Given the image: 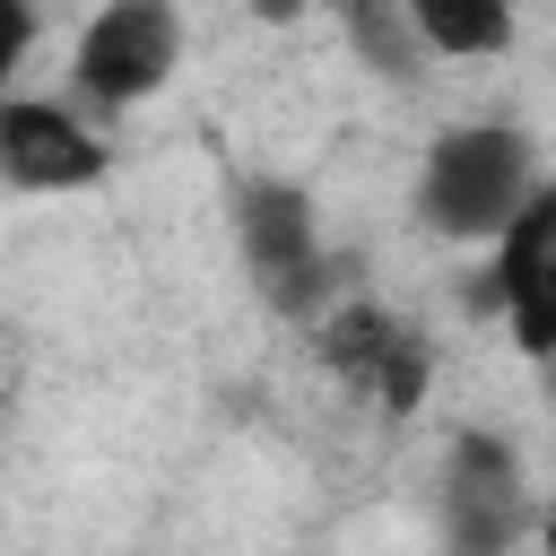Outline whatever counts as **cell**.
Masks as SVG:
<instances>
[{
	"label": "cell",
	"mask_w": 556,
	"mask_h": 556,
	"mask_svg": "<svg viewBox=\"0 0 556 556\" xmlns=\"http://www.w3.org/2000/svg\"><path fill=\"white\" fill-rule=\"evenodd\" d=\"M539 182H547V165H539V139L521 122H452V130L426 139L417 182H408V208L443 243H495L504 217Z\"/></svg>",
	"instance_id": "cell-1"
},
{
	"label": "cell",
	"mask_w": 556,
	"mask_h": 556,
	"mask_svg": "<svg viewBox=\"0 0 556 556\" xmlns=\"http://www.w3.org/2000/svg\"><path fill=\"white\" fill-rule=\"evenodd\" d=\"M174 70H182V0H96V17L70 43V96L87 122L165 96Z\"/></svg>",
	"instance_id": "cell-2"
},
{
	"label": "cell",
	"mask_w": 556,
	"mask_h": 556,
	"mask_svg": "<svg viewBox=\"0 0 556 556\" xmlns=\"http://www.w3.org/2000/svg\"><path fill=\"white\" fill-rule=\"evenodd\" d=\"M539 521V495H530V469L513 452V434L495 426H460L443 443V469H434V539L443 556H513Z\"/></svg>",
	"instance_id": "cell-3"
},
{
	"label": "cell",
	"mask_w": 556,
	"mask_h": 556,
	"mask_svg": "<svg viewBox=\"0 0 556 556\" xmlns=\"http://www.w3.org/2000/svg\"><path fill=\"white\" fill-rule=\"evenodd\" d=\"M235 252L243 278L269 313H313L330 295V243H321V208L304 182L287 174H235Z\"/></svg>",
	"instance_id": "cell-4"
},
{
	"label": "cell",
	"mask_w": 556,
	"mask_h": 556,
	"mask_svg": "<svg viewBox=\"0 0 556 556\" xmlns=\"http://www.w3.org/2000/svg\"><path fill=\"white\" fill-rule=\"evenodd\" d=\"M113 174V139L52 96H0V182L35 191V200H70L96 191Z\"/></svg>",
	"instance_id": "cell-5"
},
{
	"label": "cell",
	"mask_w": 556,
	"mask_h": 556,
	"mask_svg": "<svg viewBox=\"0 0 556 556\" xmlns=\"http://www.w3.org/2000/svg\"><path fill=\"white\" fill-rule=\"evenodd\" d=\"M321 365H330L348 391H365L382 417H417L426 391H434V348H426V330L400 321L391 304H339V313L321 321Z\"/></svg>",
	"instance_id": "cell-6"
},
{
	"label": "cell",
	"mask_w": 556,
	"mask_h": 556,
	"mask_svg": "<svg viewBox=\"0 0 556 556\" xmlns=\"http://www.w3.org/2000/svg\"><path fill=\"white\" fill-rule=\"evenodd\" d=\"M504 321H513V348L521 356H547L556 348V182H539L504 235L486 243V295Z\"/></svg>",
	"instance_id": "cell-7"
},
{
	"label": "cell",
	"mask_w": 556,
	"mask_h": 556,
	"mask_svg": "<svg viewBox=\"0 0 556 556\" xmlns=\"http://www.w3.org/2000/svg\"><path fill=\"white\" fill-rule=\"evenodd\" d=\"M426 61H495L521 35V0H400Z\"/></svg>",
	"instance_id": "cell-8"
},
{
	"label": "cell",
	"mask_w": 556,
	"mask_h": 556,
	"mask_svg": "<svg viewBox=\"0 0 556 556\" xmlns=\"http://www.w3.org/2000/svg\"><path fill=\"white\" fill-rule=\"evenodd\" d=\"M339 26H348V52L374 78H391V87L426 78V43H417V26H408L400 0H339Z\"/></svg>",
	"instance_id": "cell-9"
},
{
	"label": "cell",
	"mask_w": 556,
	"mask_h": 556,
	"mask_svg": "<svg viewBox=\"0 0 556 556\" xmlns=\"http://www.w3.org/2000/svg\"><path fill=\"white\" fill-rule=\"evenodd\" d=\"M26 52H35V0H0V96H9Z\"/></svg>",
	"instance_id": "cell-10"
}]
</instances>
